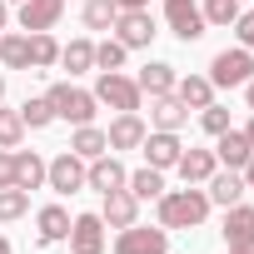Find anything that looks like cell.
<instances>
[{"label": "cell", "mask_w": 254, "mask_h": 254, "mask_svg": "<svg viewBox=\"0 0 254 254\" xmlns=\"http://www.w3.org/2000/svg\"><path fill=\"white\" fill-rule=\"evenodd\" d=\"M199 125H204V135H224L229 130V110L224 105H204L199 110Z\"/></svg>", "instance_id": "35"}, {"label": "cell", "mask_w": 254, "mask_h": 254, "mask_svg": "<svg viewBox=\"0 0 254 254\" xmlns=\"http://www.w3.org/2000/svg\"><path fill=\"white\" fill-rule=\"evenodd\" d=\"M175 80H180V75H175V65H165V60H150V65L135 75L140 95H150V100H155V95H170V90H175Z\"/></svg>", "instance_id": "20"}, {"label": "cell", "mask_w": 254, "mask_h": 254, "mask_svg": "<svg viewBox=\"0 0 254 254\" xmlns=\"http://www.w3.org/2000/svg\"><path fill=\"white\" fill-rule=\"evenodd\" d=\"M0 60L10 70H30V35L25 30H0Z\"/></svg>", "instance_id": "25"}, {"label": "cell", "mask_w": 254, "mask_h": 254, "mask_svg": "<svg viewBox=\"0 0 254 254\" xmlns=\"http://www.w3.org/2000/svg\"><path fill=\"white\" fill-rule=\"evenodd\" d=\"M175 170H180V180H185V185H204V180L219 170V160H214V150H185Z\"/></svg>", "instance_id": "21"}, {"label": "cell", "mask_w": 254, "mask_h": 254, "mask_svg": "<svg viewBox=\"0 0 254 254\" xmlns=\"http://www.w3.org/2000/svg\"><path fill=\"white\" fill-rule=\"evenodd\" d=\"M224 254H254V249H224Z\"/></svg>", "instance_id": "44"}, {"label": "cell", "mask_w": 254, "mask_h": 254, "mask_svg": "<svg viewBox=\"0 0 254 254\" xmlns=\"http://www.w3.org/2000/svg\"><path fill=\"white\" fill-rule=\"evenodd\" d=\"M65 244H70V254H105V219L100 214H75Z\"/></svg>", "instance_id": "12"}, {"label": "cell", "mask_w": 254, "mask_h": 254, "mask_svg": "<svg viewBox=\"0 0 254 254\" xmlns=\"http://www.w3.org/2000/svg\"><path fill=\"white\" fill-rule=\"evenodd\" d=\"M20 120H25V130H45V125H55V110H50V100L40 95V100H25V105H20Z\"/></svg>", "instance_id": "33"}, {"label": "cell", "mask_w": 254, "mask_h": 254, "mask_svg": "<svg viewBox=\"0 0 254 254\" xmlns=\"http://www.w3.org/2000/svg\"><path fill=\"white\" fill-rule=\"evenodd\" d=\"M249 80H254V55H249L244 45L219 50V55L209 60V85H214V90H244Z\"/></svg>", "instance_id": "3"}, {"label": "cell", "mask_w": 254, "mask_h": 254, "mask_svg": "<svg viewBox=\"0 0 254 254\" xmlns=\"http://www.w3.org/2000/svg\"><path fill=\"white\" fill-rule=\"evenodd\" d=\"M45 100H50L55 120H70V125H95V110H100V100H95L90 90H80V85L60 80V85H50V90H45Z\"/></svg>", "instance_id": "2"}, {"label": "cell", "mask_w": 254, "mask_h": 254, "mask_svg": "<svg viewBox=\"0 0 254 254\" xmlns=\"http://www.w3.org/2000/svg\"><path fill=\"white\" fill-rule=\"evenodd\" d=\"M10 25V5H5V0H0V30H5Z\"/></svg>", "instance_id": "40"}, {"label": "cell", "mask_w": 254, "mask_h": 254, "mask_svg": "<svg viewBox=\"0 0 254 254\" xmlns=\"http://www.w3.org/2000/svg\"><path fill=\"white\" fill-rule=\"evenodd\" d=\"M234 35H239V45L254 55V10H239V20H234Z\"/></svg>", "instance_id": "36"}, {"label": "cell", "mask_w": 254, "mask_h": 254, "mask_svg": "<svg viewBox=\"0 0 254 254\" xmlns=\"http://www.w3.org/2000/svg\"><path fill=\"white\" fill-rule=\"evenodd\" d=\"M165 20H170V30H175L185 45L209 30V25H204V10L194 5V0H165Z\"/></svg>", "instance_id": "8"}, {"label": "cell", "mask_w": 254, "mask_h": 254, "mask_svg": "<svg viewBox=\"0 0 254 254\" xmlns=\"http://www.w3.org/2000/svg\"><path fill=\"white\" fill-rule=\"evenodd\" d=\"M244 100H249V110H254V80H249V85H244Z\"/></svg>", "instance_id": "42"}, {"label": "cell", "mask_w": 254, "mask_h": 254, "mask_svg": "<svg viewBox=\"0 0 254 254\" xmlns=\"http://www.w3.org/2000/svg\"><path fill=\"white\" fill-rule=\"evenodd\" d=\"M185 120H190V110H185V100L170 90V95H155L150 100V125H155V130H185Z\"/></svg>", "instance_id": "17"}, {"label": "cell", "mask_w": 254, "mask_h": 254, "mask_svg": "<svg viewBox=\"0 0 254 254\" xmlns=\"http://www.w3.org/2000/svg\"><path fill=\"white\" fill-rule=\"evenodd\" d=\"M65 15V0H20V30L35 35V30H55Z\"/></svg>", "instance_id": "13"}, {"label": "cell", "mask_w": 254, "mask_h": 254, "mask_svg": "<svg viewBox=\"0 0 254 254\" xmlns=\"http://www.w3.org/2000/svg\"><path fill=\"white\" fill-rule=\"evenodd\" d=\"M25 145V120L20 110H0V150H20Z\"/></svg>", "instance_id": "30"}, {"label": "cell", "mask_w": 254, "mask_h": 254, "mask_svg": "<svg viewBox=\"0 0 254 254\" xmlns=\"http://www.w3.org/2000/svg\"><path fill=\"white\" fill-rule=\"evenodd\" d=\"M60 65H65L70 75L95 70V40H70V45H60Z\"/></svg>", "instance_id": "28"}, {"label": "cell", "mask_w": 254, "mask_h": 254, "mask_svg": "<svg viewBox=\"0 0 254 254\" xmlns=\"http://www.w3.org/2000/svg\"><path fill=\"white\" fill-rule=\"evenodd\" d=\"M15 185V150H0V190Z\"/></svg>", "instance_id": "37"}, {"label": "cell", "mask_w": 254, "mask_h": 254, "mask_svg": "<svg viewBox=\"0 0 254 254\" xmlns=\"http://www.w3.org/2000/svg\"><path fill=\"white\" fill-rule=\"evenodd\" d=\"M204 25H219V30H229L234 20H239V0H204Z\"/></svg>", "instance_id": "31"}, {"label": "cell", "mask_w": 254, "mask_h": 254, "mask_svg": "<svg viewBox=\"0 0 254 254\" xmlns=\"http://www.w3.org/2000/svg\"><path fill=\"white\" fill-rule=\"evenodd\" d=\"M50 65H60V40L50 30H35L30 35V70H50Z\"/></svg>", "instance_id": "27"}, {"label": "cell", "mask_w": 254, "mask_h": 254, "mask_svg": "<svg viewBox=\"0 0 254 254\" xmlns=\"http://www.w3.org/2000/svg\"><path fill=\"white\" fill-rule=\"evenodd\" d=\"M100 105H110V110H120V115H130V110H140V85H135V75H120V70H100V80H95V90H90Z\"/></svg>", "instance_id": "4"}, {"label": "cell", "mask_w": 254, "mask_h": 254, "mask_svg": "<svg viewBox=\"0 0 254 254\" xmlns=\"http://www.w3.org/2000/svg\"><path fill=\"white\" fill-rule=\"evenodd\" d=\"M5 5H20V0H5Z\"/></svg>", "instance_id": "46"}, {"label": "cell", "mask_w": 254, "mask_h": 254, "mask_svg": "<svg viewBox=\"0 0 254 254\" xmlns=\"http://www.w3.org/2000/svg\"><path fill=\"white\" fill-rule=\"evenodd\" d=\"M140 150H145V165H150V170H175L180 155H185V145H180L175 130H150Z\"/></svg>", "instance_id": "10"}, {"label": "cell", "mask_w": 254, "mask_h": 254, "mask_svg": "<svg viewBox=\"0 0 254 254\" xmlns=\"http://www.w3.org/2000/svg\"><path fill=\"white\" fill-rule=\"evenodd\" d=\"M20 214H30V194L15 190V185H5V190H0V224H10Z\"/></svg>", "instance_id": "32"}, {"label": "cell", "mask_w": 254, "mask_h": 254, "mask_svg": "<svg viewBox=\"0 0 254 254\" xmlns=\"http://www.w3.org/2000/svg\"><path fill=\"white\" fill-rule=\"evenodd\" d=\"M45 185L55 194H80L85 190V160L75 150H60L55 160H45Z\"/></svg>", "instance_id": "5"}, {"label": "cell", "mask_w": 254, "mask_h": 254, "mask_svg": "<svg viewBox=\"0 0 254 254\" xmlns=\"http://www.w3.org/2000/svg\"><path fill=\"white\" fill-rule=\"evenodd\" d=\"M204 214H209V194L194 190V185L160 194V229H199Z\"/></svg>", "instance_id": "1"}, {"label": "cell", "mask_w": 254, "mask_h": 254, "mask_svg": "<svg viewBox=\"0 0 254 254\" xmlns=\"http://www.w3.org/2000/svg\"><path fill=\"white\" fill-rule=\"evenodd\" d=\"M0 254H10V239H5V234H0Z\"/></svg>", "instance_id": "43"}, {"label": "cell", "mask_w": 254, "mask_h": 254, "mask_svg": "<svg viewBox=\"0 0 254 254\" xmlns=\"http://www.w3.org/2000/svg\"><path fill=\"white\" fill-rule=\"evenodd\" d=\"M80 20H85V30H110L120 20V5H115V0H85Z\"/></svg>", "instance_id": "29"}, {"label": "cell", "mask_w": 254, "mask_h": 254, "mask_svg": "<svg viewBox=\"0 0 254 254\" xmlns=\"http://www.w3.org/2000/svg\"><path fill=\"white\" fill-rule=\"evenodd\" d=\"M0 100H5V75H0Z\"/></svg>", "instance_id": "45"}, {"label": "cell", "mask_w": 254, "mask_h": 254, "mask_svg": "<svg viewBox=\"0 0 254 254\" xmlns=\"http://www.w3.org/2000/svg\"><path fill=\"white\" fill-rule=\"evenodd\" d=\"M125 190H130L135 199H160L165 194V170H150L145 165V170H135L130 180H125Z\"/></svg>", "instance_id": "26"}, {"label": "cell", "mask_w": 254, "mask_h": 254, "mask_svg": "<svg viewBox=\"0 0 254 254\" xmlns=\"http://www.w3.org/2000/svg\"><path fill=\"white\" fill-rule=\"evenodd\" d=\"M125 55H130V50H125V45L110 35V40L95 45V70H125Z\"/></svg>", "instance_id": "34"}, {"label": "cell", "mask_w": 254, "mask_h": 254, "mask_svg": "<svg viewBox=\"0 0 254 254\" xmlns=\"http://www.w3.org/2000/svg\"><path fill=\"white\" fill-rule=\"evenodd\" d=\"M244 135H249V145H254V110H249V125H244Z\"/></svg>", "instance_id": "41"}, {"label": "cell", "mask_w": 254, "mask_h": 254, "mask_svg": "<svg viewBox=\"0 0 254 254\" xmlns=\"http://www.w3.org/2000/svg\"><path fill=\"white\" fill-rule=\"evenodd\" d=\"M70 150L90 165V160H100L105 150H110V140H105V130L100 125H75V135H70Z\"/></svg>", "instance_id": "22"}, {"label": "cell", "mask_w": 254, "mask_h": 254, "mask_svg": "<svg viewBox=\"0 0 254 254\" xmlns=\"http://www.w3.org/2000/svg\"><path fill=\"white\" fill-rule=\"evenodd\" d=\"M110 30H115V40H120L125 50H145V45L155 40V15H150V10H120V20H115Z\"/></svg>", "instance_id": "7"}, {"label": "cell", "mask_w": 254, "mask_h": 254, "mask_svg": "<svg viewBox=\"0 0 254 254\" xmlns=\"http://www.w3.org/2000/svg\"><path fill=\"white\" fill-rule=\"evenodd\" d=\"M45 185V160L35 155V150H15V190H40Z\"/></svg>", "instance_id": "24"}, {"label": "cell", "mask_w": 254, "mask_h": 254, "mask_svg": "<svg viewBox=\"0 0 254 254\" xmlns=\"http://www.w3.org/2000/svg\"><path fill=\"white\" fill-rule=\"evenodd\" d=\"M175 95L185 100V110H204V105H214V85H209V75H185V80H175Z\"/></svg>", "instance_id": "23"}, {"label": "cell", "mask_w": 254, "mask_h": 254, "mask_svg": "<svg viewBox=\"0 0 254 254\" xmlns=\"http://www.w3.org/2000/svg\"><path fill=\"white\" fill-rule=\"evenodd\" d=\"M145 120H140V110H130V115H115L110 120V130H105V140H110V150H140L145 145Z\"/></svg>", "instance_id": "14"}, {"label": "cell", "mask_w": 254, "mask_h": 254, "mask_svg": "<svg viewBox=\"0 0 254 254\" xmlns=\"http://www.w3.org/2000/svg\"><path fill=\"white\" fill-rule=\"evenodd\" d=\"M224 249H254V204H229L224 209Z\"/></svg>", "instance_id": "11"}, {"label": "cell", "mask_w": 254, "mask_h": 254, "mask_svg": "<svg viewBox=\"0 0 254 254\" xmlns=\"http://www.w3.org/2000/svg\"><path fill=\"white\" fill-rule=\"evenodd\" d=\"M125 180H130V170L115 160V150H105L100 160H90V165H85V190L110 194V190H125Z\"/></svg>", "instance_id": "9"}, {"label": "cell", "mask_w": 254, "mask_h": 254, "mask_svg": "<svg viewBox=\"0 0 254 254\" xmlns=\"http://www.w3.org/2000/svg\"><path fill=\"white\" fill-rule=\"evenodd\" d=\"M120 10H150V0H115Z\"/></svg>", "instance_id": "39"}, {"label": "cell", "mask_w": 254, "mask_h": 254, "mask_svg": "<svg viewBox=\"0 0 254 254\" xmlns=\"http://www.w3.org/2000/svg\"><path fill=\"white\" fill-rule=\"evenodd\" d=\"M254 155V145H249V135L244 130H234V125H229V130L224 135H214V160L224 165V170H244V160Z\"/></svg>", "instance_id": "16"}, {"label": "cell", "mask_w": 254, "mask_h": 254, "mask_svg": "<svg viewBox=\"0 0 254 254\" xmlns=\"http://www.w3.org/2000/svg\"><path fill=\"white\" fill-rule=\"evenodd\" d=\"M204 185H209V190H204V194H209V204H224V209H229V204H239V199H244V175H239V170H214Z\"/></svg>", "instance_id": "18"}, {"label": "cell", "mask_w": 254, "mask_h": 254, "mask_svg": "<svg viewBox=\"0 0 254 254\" xmlns=\"http://www.w3.org/2000/svg\"><path fill=\"white\" fill-rule=\"evenodd\" d=\"M115 254H170V229H145L140 219L115 234Z\"/></svg>", "instance_id": "6"}, {"label": "cell", "mask_w": 254, "mask_h": 254, "mask_svg": "<svg viewBox=\"0 0 254 254\" xmlns=\"http://www.w3.org/2000/svg\"><path fill=\"white\" fill-rule=\"evenodd\" d=\"M239 175H244V190H254V155L244 160V170H239Z\"/></svg>", "instance_id": "38"}, {"label": "cell", "mask_w": 254, "mask_h": 254, "mask_svg": "<svg viewBox=\"0 0 254 254\" xmlns=\"http://www.w3.org/2000/svg\"><path fill=\"white\" fill-rule=\"evenodd\" d=\"M35 229H40V244H65L70 239V209L65 204H45L35 214Z\"/></svg>", "instance_id": "19"}, {"label": "cell", "mask_w": 254, "mask_h": 254, "mask_svg": "<svg viewBox=\"0 0 254 254\" xmlns=\"http://www.w3.org/2000/svg\"><path fill=\"white\" fill-rule=\"evenodd\" d=\"M100 219H105L110 229H130V224L140 219V199H135L130 190H110L105 204H100Z\"/></svg>", "instance_id": "15"}]
</instances>
